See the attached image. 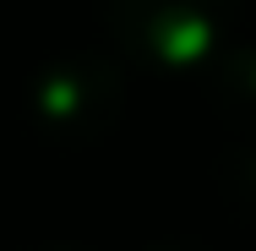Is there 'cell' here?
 Here are the masks:
<instances>
[{
    "label": "cell",
    "mask_w": 256,
    "mask_h": 251,
    "mask_svg": "<svg viewBox=\"0 0 256 251\" xmlns=\"http://www.w3.org/2000/svg\"><path fill=\"white\" fill-rule=\"evenodd\" d=\"M120 109V71L98 55H71L38 88V115L66 137H98Z\"/></svg>",
    "instance_id": "2"
},
{
    "label": "cell",
    "mask_w": 256,
    "mask_h": 251,
    "mask_svg": "<svg viewBox=\"0 0 256 251\" xmlns=\"http://www.w3.org/2000/svg\"><path fill=\"white\" fill-rule=\"evenodd\" d=\"M234 11L240 0H109V28L120 50L153 66H202Z\"/></svg>",
    "instance_id": "1"
},
{
    "label": "cell",
    "mask_w": 256,
    "mask_h": 251,
    "mask_svg": "<svg viewBox=\"0 0 256 251\" xmlns=\"http://www.w3.org/2000/svg\"><path fill=\"white\" fill-rule=\"evenodd\" d=\"M148 251H202V246H180V240H164V246H148Z\"/></svg>",
    "instance_id": "5"
},
{
    "label": "cell",
    "mask_w": 256,
    "mask_h": 251,
    "mask_svg": "<svg viewBox=\"0 0 256 251\" xmlns=\"http://www.w3.org/2000/svg\"><path fill=\"white\" fill-rule=\"evenodd\" d=\"M229 186H234V197L246 207H256V142L229 153Z\"/></svg>",
    "instance_id": "4"
},
{
    "label": "cell",
    "mask_w": 256,
    "mask_h": 251,
    "mask_svg": "<svg viewBox=\"0 0 256 251\" xmlns=\"http://www.w3.org/2000/svg\"><path fill=\"white\" fill-rule=\"evenodd\" d=\"M207 66V99L218 104L229 120H256V44H240V50H218L202 60Z\"/></svg>",
    "instance_id": "3"
},
{
    "label": "cell",
    "mask_w": 256,
    "mask_h": 251,
    "mask_svg": "<svg viewBox=\"0 0 256 251\" xmlns=\"http://www.w3.org/2000/svg\"><path fill=\"white\" fill-rule=\"evenodd\" d=\"M54 251H71V246H54Z\"/></svg>",
    "instance_id": "6"
}]
</instances>
